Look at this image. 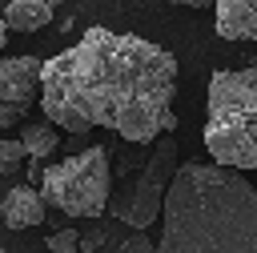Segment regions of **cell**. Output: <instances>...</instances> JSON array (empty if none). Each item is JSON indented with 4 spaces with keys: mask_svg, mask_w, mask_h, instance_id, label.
Returning <instances> with one entry per match:
<instances>
[{
    "mask_svg": "<svg viewBox=\"0 0 257 253\" xmlns=\"http://www.w3.org/2000/svg\"><path fill=\"white\" fill-rule=\"evenodd\" d=\"M161 253H257V189L241 169L189 161L177 169L165 213Z\"/></svg>",
    "mask_w": 257,
    "mask_h": 253,
    "instance_id": "cell-2",
    "label": "cell"
},
{
    "mask_svg": "<svg viewBox=\"0 0 257 253\" xmlns=\"http://www.w3.org/2000/svg\"><path fill=\"white\" fill-rule=\"evenodd\" d=\"M44 24H52V0H12L0 20V40L8 32H36Z\"/></svg>",
    "mask_w": 257,
    "mask_h": 253,
    "instance_id": "cell-9",
    "label": "cell"
},
{
    "mask_svg": "<svg viewBox=\"0 0 257 253\" xmlns=\"http://www.w3.org/2000/svg\"><path fill=\"white\" fill-rule=\"evenodd\" d=\"M24 112H28V104H20V100H4V104H0V129H16V124L24 120Z\"/></svg>",
    "mask_w": 257,
    "mask_h": 253,
    "instance_id": "cell-13",
    "label": "cell"
},
{
    "mask_svg": "<svg viewBox=\"0 0 257 253\" xmlns=\"http://www.w3.org/2000/svg\"><path fill=\"white\" fill-rule=\"evenodd\" d=\"M48 253H80V233L76 229H52L48 233Z\"/></svg>",
    "mask_w": 257,
    "mask_h": 253,
    "instance_id": "cell-12",
    "label": "cell"
},
{
    "mask_svg": "<svg viewBox=\"0 0 257 253\" xmlns=\"http://www.w3.org/2000/svg\"><path fill=\"white\" fill-rule=\"evenodd\" d=\"M20 141H24V149H28V157H52L56 153V145H60V133H56V124L44 116V120H24L20 124Z\"/></svg>",
    "mask_w": 257,
    "mask_h": 253,
    "instance_id": "cell-10",
    "label": "cell"
},
{
    "mask_svg": "<svg viewBox=\"0 0 257 253\" xmlns=\"http://www.w3.org/2000/svg\"><path fill=\"white\" fill-rule=\"evenodd\" d=\"M104 245V233H80V253H96Z\"/></svg>",
    "mask_w": 257,
    "mask_h": 253,
    "instance_id": "cell-15",
    "label": "cell"
},
{
    "mask_svg": "<svg viewBox=\"0 0 257 253\" xmlns=\"http://www.w3.org/2000/svg\"><path fill=\"white\" fill-rule=\"evenodd\" d=\"M0 217H4L8 229H32V225H40V221L48 217V201H44L40 185H32V181H28V185H12V189L4 193Z\"/></svg>",
    "mask_w": 257,
    "mask_h": 253,
    "instance_id": "cell-7",
    "label": "cell"
},
{
    "mask_svg": "<svg viewBox=\"0 0 257 253\" xmlns=\"http://www.w3.org/2000/svg\"><path fill=\"white\" fill-rule=\"evenodd\" d=\"M205 149L233 169H257V64L209 76Z\"/></svg>",
    "mask_w": 257,
    "mask_h": 253,
    "instance_id": "cell-3",
    "label": "cell"
},
{
    "mask_svg": "<svg viewBox=\"0 0 257 253\" xmlns=\"http://www.w3.org/2000/svg\"><path fill=\"white\" fill-rule=\"evenodd\" d=\"M173 96V52L133 32L84 28L76 44L44 60L40 112L72 137L108 129L128 145H153L169 133Z\"/></svg>",
    "mask_w": 257,
    "mask_h": 253,
    "instance_id": "cell-1",
    "label": "cell"
},
{
    "mask_svg": "<svg viewBox=\"0 0 257 253\" xmlns=\"http://www.w3.org/2000/svg\"><path fill=\"white\" fill-rule=\"evenodd\" d=\"M20 161H28L24 141H20V137L0 141V173H4V177H16V173H20Z\"/></svg>",
    "mask_w": 257,
    "mask_h": 253,
    "instance_id": "cell-11",
    "label": "cell"
},
{
    "mask_svg": "<svg viewBox=\"0 0 257 253\" xmlns=\"http://www.w3.org/2000/svg\"><path fill=\"white\" fill-rule=\"evenodd\" d=\"M213 12L221 40H257V0H217Z\"/></svg>",
    "mask_w": 257,
    "mask_h": 253,
    "instance_id": "cell-8",
    "label": "cell"
},
{
    "mask_svg": "<svg viewBox=\"0 0 257 253\" xmlns=\"http://www.w3.org/2000/svg\"><path fill=\"white\" fill-rule=\"evenodd\" d=\"M40 80H44V60H36V56H4L0 60V100L32 104V96L40 100Z\"/></svg>",
    "mask_w": 257,
    "mask_h": 253,
    "instance_id": "cell-6",
    "label": "cell"
},
{
    "mask_svg": "<svg viewBox=\"0 0 257 253\" xmlns=\"http://www.w3.org/2000/svg\"><path fill=\"white\" fill-rule=\"evenodd\" d=\"M40 193L48 201V209L64 213V217H100L112 201V165H108V149L92 145L84 153L64 157L60 165L44 169Z\"/></svg>",
    "mask_w": 257,
    "mask_h": 253,
    "instance_id": "cell-4",
    "label": "cell"
},
{
    "mask_svg": "<svg viewBox=\"0 0 257 253\" xmlns=\"http://www.w3.org/2000/svg\"><path fill=\"white\" fill-rule=\"evenodd\" d=\"M177 169H181V165H177V141L165 133V137L153 145L149 161L141 165L137 185L124 189V197L112 205V213H116L124 225H133V229H149V225L165 213V197H169V185H173Z\"/></svg>",
    "mask_w": 257,
    "mask_h": 253,
    "instance_id": "cell-5",
    "label": "cell"
},
{
    "mask_svg": "<svg viewBox=\"0 0 257 253\" xmlns=\"http://www.w3.org/2000/svg\"><path fill=\"white\" fill-rule=\"evenodd\" d=\"M141 233H145V229H137V237H128V241L120 245V253H161V249H157L149 237H141Z\"/></svg>",
    "mask_w": 257,
    "mask_h": 253,
    "instance_id": "cell-14",
    "label": "cell"
},
{
    "mask_svg": "<svg viewBox=\"0 0 257 253\" xmlns=\"http://www.w3.org/2000/svg\"><path fill=\"white\" fill-rule=\"evenodd\" d=\"M169 4H185V8H213L217 0H169Z\"/></svg>",
    "mask_w": 257,
    "mask_h": 253,
    "instance_id": "cell-16",
    "label": "cell"
}]
</instances>
